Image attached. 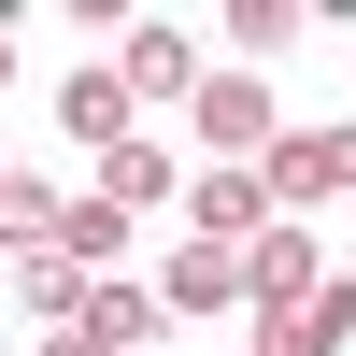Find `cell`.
I'll return each mask as SVG.
<instances>
[{
	"label": "cell",
	"mask_w": 356,
	"mask_h": 356,
	"mask_svg": "<svg viewBox=\"0 0 356 356\" xmlns=\"http://www.w3.org/2000/svg\"><path fill=\"white\" fill-rule=\"evenodd\" d=\"M243 271H257V314H300L314 285H328V271H314V228H271V243H257Z\"/></svg>",
	"instance_id": "10"
},
{
	"label": "cell",
	"mask_w": 356,
	"mask_h": 356,
	"mask_svg": "<svg viewBox=\"0 0 356 356\" xmlns=\"http://www.w3.org/2000/svg\"><path fill=\"white\" fill-rule=\"evenodd\" d=\"M57 257H72V271H114V257H129V200H57Z\"/></svg>",
	"instance_id": "9"
},
{
	"label": "cell",
	"mask_w": 356,
	"mask_h": 356,
	"mask_svg": "<svg viewBox=\"0 0 356 356\" xmlns=\"http://www.w3.org/2000/svg\"><path fill=\"white\" fill-rule=\"evenodd\" d=\"M243 356H257V342H243Z\"/></svg>",
	"instance_id": "14"
},
{
	"label": "cell",
	"mask_w": 356,
	"mask_h": 356,
	"mask_svg": "<svg viewBox=\"0 0 356 356\" xmlns=\"http://www.w3.org/2000/svg\"><path fill=\"white\" fill-rule=\"evenodd\" d=\"M257 186H271L285 228H314V200H356V129H285L271 157H257Z\"/></svg>",
	"instance_id": "1"
},
{
	"label": "cell",
	"mask_w": 356,
	"mask_h": 356,
	"mask_svg": "<svg viewBox=\"0 0 356 356\" xmlns=\"http://www.w3.org/2000/svg\"><path fill=\"white\" fill-rule=\"evenodd\" d=\"M157 300L171 314H257V271H243V243H171V271H157Z\"/></svg>",
	"instance_id": "4"
},
{
	"label": "cell",
	"mask_w": 356,
	"mask_h": 356,
	"mask_svg": "<svg viewBox=\"0 0 356 356\" xmlns=\"http://www.w3.org/2000/svg\"><path fill=\"white\" fill-rule=\"evenodd\" d=\"M186 228H200V243H243V257H257L285 214H271V186H257V171H200V186H186Z\"/></svg>",
	"instance_id": "6"
},
{
	"label": "cell",
	"mask_w": 356,
	"mask_h": 356,
	"mask_svg": "<svg viewBox=\"0 0 356 356\" xmlns=\"http://www.w3.org/2000/svg\"><path fill=\"white\" fill-rule=\"evenodd\" d=\"M43 356H114V342H86V328H57V342H43Z\"/></svg>",
	"instance_id": "13"
},
{
	"label": "cell",
	"mask_w": 356,
	"mask_h": 356,
	"mask_svg": "<svg viewBox=\"0 0 356 356\" xmlns=\"http://www.w3.org/2000/svg\"><path fill=\"white\" fill-rule=\"evenodd\" d=\"M114 72H129L143 100H200V86H214V72H200V29H186V15H143L129 43H114Z\"/></svg>",
	"instance_id": "5"
},
{
	"label": "cell",
	"mask_w": 356,
	"mask_h": 356,
	"mask_svg": "<svg viewBox=\"0 0 356 356\" xmlns=\"http://www.w3.org/2000/svg\"><path fill=\"white\" fill-rule=\"evenodd\" d=\"M356 342V285H314L300 314H257V356H342Z\"/></svg>",
	"instance_id": "8"
},
{
	"label": "cell",
	"mask_w": 356,
	"mask_h": 356,
	"mask_svg": "<svg viewBox=\"0 0 356 356\" xmlns=\"http://www.w3.org/2000/svg\"><path fill=\"white\" fill-rule=\"evenodd\" d=\"M228 43H243V72L285 57V43H300V0H228Z\"/></svg>",
	"instance_id": "12"
},
{
	"label": "cell",
	"mask_w": 356,
	"mask_h": 356,
	"mask_svg": "<svg viewBox=\"0 0 356 356\" xmlns=\"http://www.w3.org/2000/svg\"><path fill=\"white\" fill-rule=\"evenodd\" d=\"M72 328H86V342H114V356H143V342L171 328V300H157V285H129V271H100V285H86V314H72Z\"/></svg>",
	"instance_id": "7"
},
{
	"label": "cell",
	"mask_w": 356,
	"mask_h": 356,
	"mask_svg": "<svg viewBox=\"0 0 356 356\" xmlns=\"http://www.w3.org/2000/svg\"><path fill=\"white\" fill-rule=\"evenodd\" d=\"M186 114H200V157H271V143H285V114H271V72H214Z\"/></svg>",
	"instance_id": "2"
},
{
	"label": "cell",
	"mask_w": 356,
	"mask_h": 356,
	"mask_svg": "<svg viewBox=\"0 0 356 356\" xmlns=\"http://www.w3.org/2000/svg\"><path fill=\"white\" fill-rule=\"evenodd\" d=\"M100 200H186V171H171V143H129V157H100Z\"/></svg>",
	"instance_id": "11"
},
{
	"label": "cell",
	"mask_w": 356,
	"mask_h": 356,
	"mask_svg": "<svg viewBox=\"0 0 356 356\" xmlns=\"http://www.w3.org/2000/svg\"><path fill=\"white\" fill-rule=\"evenodd\" d=\"M129 114H143V86H129V72H114V57H86V72H72V86H57V129H72V143H86V157H129V143H143V129H129Z\"/></svg>",
	"instance_id": "3"
}]
</instances>
